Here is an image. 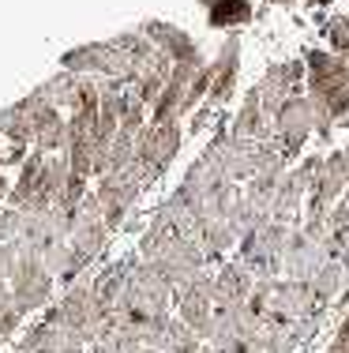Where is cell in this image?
Masks as SVG:
<instances>
[{
  "label": "cell",
  "instance_id": "obj_2",
  "mask_svg": "<svg viewBox=\"0 0 349 353\" xmlns=\"http://www.w3.org/2000/svg\"><path fill=\"white\" fill-rule=\"evenodd\" d=\"M177 150H180V124H147L136 143V162L143 165V173L154 184L165 173V165L173 162Z\"/></svg>",
  "mask_w": 349,
  "mask_h": 353
},
{
  "label": "cell",
  "instance_id": "obj_5",
  "mask_svg": "<svg viewBox=\"0 0 349 353\" xmlns=\"http://www.w3.org/2000/svg\"><path fill=\"white\" fill-rule=\"evenodd\" d=\"M19 263H23V248L0 241V282H12L15 271H19Z\"/></svg>",
  "mask_w": 349,
  "mask_h": 353
},
{
  "label": "cell",
  "instance_id": "obj_1",
  "mask_svg": "<svg viewBox=\"0 0 349 353\" xmlns=\"http://www.w3.org/2000/svg\"><path fill=\"white\" fill-rule=\"evenodd\" d=\"M8 285H12V301H15V308H19V316H27V312H38V308H49L56 279L45 271L41 256L23 252V263H19V271H15V279Z\"/></svg>",
  "mask_w": 349,
  "mask_h": 353
},
{
  "label": "cell",
  "instance_id": "obj_3",
  "mask_svg": "<svg viewBox=\"0 0 349 353\" xmlns=\"http://www.w3.org/2000/svg\"><path fill=\"white\" fill-rule=\"evenodd\" d=\"M147 38H151V46L158 49V53H165L173 64H203L199 61V49H195V41L184 34L180 27H169V23H162V19H147L143 27Z\"/></svg>",
  "mask_w": 349,
  "mask_h": 353
},
{
  "label": "cell",
  "instance_id": "obj_4",
  "mask_svg": "<svg viewBox=\"0 0 349 353\" xmlns=\"http://www.w3.org/2000/svg\"><path fill=\"white\" fill-rule=\"evenodd\" d=\"M237 38H229L226 41V49H222V57H218V64H211V90H207V109H214V105H222L229 98V90H233V79H237ZM203 109V113H207Z\"/></svg>",
  "mask_w": 349,
  "mask_h": 353
}]
</instances>
